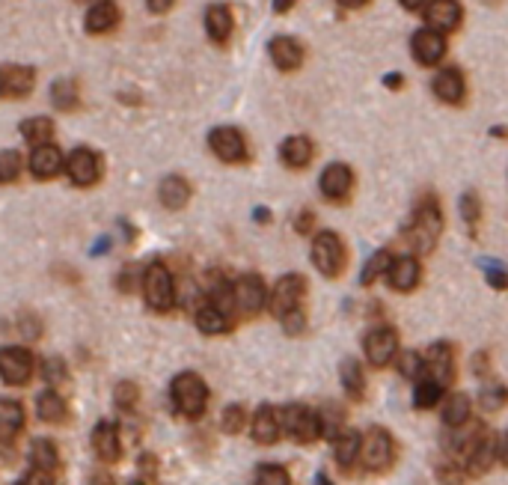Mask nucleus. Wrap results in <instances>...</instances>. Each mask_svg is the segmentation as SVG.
<instances>
[{"instance_id":"obj_1","label":"nucleus","mask_w":508,"mask_h":485,"mask_svg":"<svg viewBox=\"0 0 508 485\" xmlns=\"http://www.w3.org/2000/svg\"><path fill=\"white\" fill-rule=\"evenodd\" d=\"M440 229H443L440 202H437L431 193H425V197H419L414 215H410V224L405 226V238L416 257H428V253L434 251L437 238H440Z\"/></svg>"},{"instance_id":"obj_2","label":"nucleus","mask_w":508,"mask_h":485,"mask_svg":"<svg viewBox=\"0 0 508 485\" xmlns=\"http://www.w3.org/2000/svg\"><path fill=\"white\" fill-rule=\"evenodd\" d=\"M169 396H173L176 411L187 420L202 417L205 405H209V387L196 373H182L173 378V387H169Z\"/></svg>"},{"instance_id":"obj_3","label":"nucleus","mask_w":508,"mask_h":485,"mask_svg":"<svg viewBox=\"0 0 508 485\" xmlns=\"http://www.w3.org/2000/svg\"><path fill=\"white\" fill-rule=\"evenodd\" d=\"M312 266H315L324 277H339L345 268V248L342 238H339L333 229H324L312 238Z\"/></svg>"},{"instance_id":"obj_4","label":"nucleus","mask_w":508,"mask_h":485,"mask_svg":"<svg viewBox=\"0 0 508 485\" xmlns=\"http://www.w3.org/2000/svg\"><path fill=\"white\" fill-rule=\"evenodd\" d=\"M280 426L285 435H291L300 444H309L318 435H324V426H321V414L307 408V405H285L280 411Z\"/></svg>"},{"instance_id":"obj_5","label":"nucleus","mask_w":508,"mask_h":485,"mask_svg":"<svg viewBox=\"0 0 508 485\" xmlns=\"http://www.w3.org/2000/svg\"><path fill=\"white\" fill-rule=\"evenodd\" d=\"M143 295H146V304L152 310L167 313L173 310L176 304V286H173V275L160 266V262H152L143 275Z\"/></svg>"},{"instance_id":"obj_6","label":"nucleus","mask_w":508,"mask_h":485,"mask_svg":"<svg viewBox=\"0 0 508 485\" xmlns=\"http://www.w3.org/2000/svg\"><path fill=\"white\" fill-rule=\"evenodd\" d=\"M392 458H396V444H392L389 432L383 429H369L360 444V464L365 467L369 473H383L387 467L392 464Z\"/></svg>"},{"instance_id":"obj_7","label":"nucleus","mask_w":508,"mask_h":485,"mask_svg":"<svg viewBox=\"0 0 508 485\" xmlns=\"http://www.w3.org/2000/svg\"><path fill=\"white\" fill-rule=\"evenodd\" d=\"M307 292V280L300 275H285L274 284L271 295H267V310H271L276 319H283L285 313L298 310L300 298Z\"/></svg>"},{"instance_id":"obj_8","label":"nucleus","mask_w":508,"mask_h":485,"mask_svg":"<svg viewBox=\"0 0 508 485\" xmlns=\"http://www.w3.org/2000/svg\"><path fill=\"white\" fill-rule=\"evenodd\" d=\"M363 351L372 366H387L389 360L398 355V331L389 328V325L372 328L363 340Z\"/></svg>"},{"instance_id":"obj_9","label":"nucleus","mask_w":508,"mask_h":485,"mask_svg":"<svg viewBox=\"0 0 508 485\" xmlns=\"http://www.w3.org/2000/svg\"><path fill=\"white\" fill-rule=\"evenodd\" d=\"M209 146H211V152L217 155L220 161H226V164L247 161V140H244V135H241L238 128H232V126L214 128L209 135Z\"/></svg>"},{"instance_id":"obj_10","label":"nucleus","mask_w":508,"mask_h":485,"mask_svg":"<svg viewBox=\"0 0 508 485\" xmlns=\"http://www.w3.org/2000/svg\"><path fill=\"white\" fill-rule=\"evenodd\" d=\"M232 292H235V307L247 316L262 313L267 307V295H271L265 286V280L258 275H244L235 286H232Z\"/></svg>"},{"instance_id":"obj_11","label":"nucleus","mask_w":508,"mask_h":485,"mask_svg":"<svg viewBox=\"0 0 508 485\" xmlns=\"http://www.w3.org/2000/svg\"><path fill=\"white\" fill-rule=\"evenodd\" d=\"M33 355L21 346L0 349V378L6 384H27L33 375Z\"/></svg>"},{"instance_id":"obj_12","label":"nucleus","mask_w":508,"mask_h":485,"mask_svg":"<svg viewBox=\"0 0 508 485\" xmlns=\"http://www.w3.org/2000/svg\"><path fill=\"white\" fill-rule=\"evenodd\" d=\"M422 364H425L422 378H431V382L443 384V387L452 384V378H455V351H452L449 342H434V346L425 351Z\"/></svg>"},{"instance_id":"obj_13","label":"nucleus","mask_w":508,"mask_h":485,"mask_svg":"<svg viewBox=\"0 0 508 485\" xmlns=\"http://www.w3.org/2000/svg\"><path fill=\"white\" fill-rule=\"evenodd\" d=\"M66 170H69V179L75 182L78 188H89V185L102 179V158H98L93 149L80 146L69 155Z\"/></svg>"},{"instance_id":"obj_14","label":"nucleus","mask_w":508,"mask_h":485,"mask_svg":"<svg viewBox=\"0 0 508 485\" xmlns=\"http://www.w3.org/2000/svg\"><path fill=\"white\" fill-rule=\"evenodd\" d=\"M410 51H414L419 66H437L446 57L449 45H446L443 33H437L431 28H422V30H416L414 37H410Z\"/></svg>"},{"instance_id":"obj_15","label":"nucleus","mask_w":508,"mask_h":485,"mask_svg":"<svg viewBox=\"0 0 508 485\" xmlns=\"http://www.w3.org/2000/svg\"><path fill=\"white\" fill-rule=\"evenodd\" d=\"M422 19L428 28L437 33H452L461 28L463 10L458 0H428V6L422 10Z\"/></svg>"},{"instance_id":"obj_16","label":"nucleus","mask_w":508,"mask_h":485,"mask_svg":"<svg viewBox=\"0 0 508 485\" xmlns=\"http://www.w3.org/2000/svg\"><path fill=\"white\" fill-rule=\"evenodd\" d=\"M321 193H324V200L330 202H345L348 193L354 188V173L348 164H327L324 173H321Z\"/></svg>"},{"instance_id":"obj_17","label":"nucleus","mask_w":508,"mask_h":485,"mask_svg":"<svg viewBox=\"0 0 508 485\" xmlns=\"http://www.w3.org/2000/svg\"><path fill=\"white\" fill-rule=\"evenodd\" d=\"M36 84L33 66H0V86H4V99H27Z\"/></svg>"},{"instance_id":"obj_18","label":"nucleus","mask_w":508,"mask_h":485,"mask_svg":"<svg viewBox=\"0 0 508 485\" xmlns=\"http://www.w3.org/2000/svg\"><path fill=\"white\" fill-rule=\"evenodd\" d=\"M431 90H434L437 99L446 102V104H461V102H463V95H467V81H463L461 69L443 66L440 72L434 75Z\"/></svg>"},{"instance_id":"obj_19","label":"nucleus","mask_w":508,"mask_h":485,"mask_svg":"<svg viewBox=\"0 0 508 485\" xmlns=\"http://www.w3.org/2000/svg\"><path fill=\"white\" fill-rule=\"evenodd\" d=\"M119 19H122V12H119V4H116V0H98V4L89 6L84 30L93 33V37H102V33H111L116 24H119Z\"/></svg>"},{"instance_id":"obj_20","label":"nucleus","mask_w":508,"mask_h":485,"mask_svg":"<svg viewBox=\"0 0 508 485\" xmlns=\"http://www.w3.org/2000/svg\"><path fill=\"white\" fill-rule=\"evenodd\" d=\"M232 30H235V19H232V10L226 4H211L205 10V33L214 45H226Z\"/></svg>"},{"instance_id":"obj_21","label":"nucleus","mask_w":508,"mask_h":485,"mask_svg":"<svg viewBox=\"0 0 508 485\" xmlns=\"http://www.w3.org/2000/svg\"><path fill=\"white\" fill-rule=\"evenodd\" d=\"M419 277H422V268H419V259L416 257H396L392 259V266L387 271V284L396 289V292H410Z\"/></svg>"},{"instance_id":"obj_22","label":"nucleus","mask_w":508,"mask_h":485,"mask_svg":"<svg viewBox=\"0 0 508 485\" xmlns=\"http://www.w3.org/2000/svg\"><path fill=\"white\" fill-rule=\"evenodd\" d=\"M267 51H271V60L280 72H294L303 66V45L291 37H274Z\"/></svg>"},{"instance_id":"obj_23","label":"nucleus","mask_w":508,"mask_h":485,"mask_svg":"<svg viewBox=\"0 0 508 485\" xmlns=\"http://www.w3.org/2000/svg\"><path fill=\"white\" fill-rule=\"evenodd\" d=\"M312 155H315V146L307 135H294L289 140H283L280 146V161L289 167V170H303V167L312 164Z\"/></svg>"},{"instance_id":"obj_24","label":"nucleus","mask_w":508,"mask_h":485,"mask_svg":"<svg viewBox=\"0 0 508 485\" xmlns=\"http://www.w3.org/2000/svg\"><path fill=\"white\" fill-rule=\"evenodd\" d=\"M62 164H66V158H62V152L53 144L36 146L30 155V173L36 179H53L62 170Z\"/></svg>"},{"instance_id":"obj_25","label":"nucleus","mask_w":508,"mask_h":485,"mask_svg":"<svg viewBox=\"0 0 508 485\" xmlns=\"http://www.w3.org/2000/svg\"><path fill=\"white\" fill-rule=\"evenodd\" d=\"M280 411L271 408V405H262L253 417V438L258 444H274L280 438Z\"/></svg>"},{"instance_id":"obj_26","label":"nucleus","mask_w":508,"mask_h":485,"mask_svg":"<svg viewBox=\"0 0 508 485\" xmlns=\"http://www.w3.org/2000/svg\"><path fill=\"white\" fill-rule=\"evenodd\" d=\"M339 382H342L348 399L351 402H360L365 396V378H363V366L356 364L354 358H345L342 364H339Z\"/></svg>"},{"instance_id":"obj_27","label":"nucleus","mask_w":508,"mask_h":485,"mask_svg":"<svg viewBox=\"0 0 508 485\" xmlns=\"http://www.w3.org/2000/svg\"><path fill=\"white\" fill-rule=\"evenodd\" d=\"M93 447L98 458H104V462H116L119 458V435H116V426L113 423L102 420L93 432Z\"/></svg>"},{"instance_id":"obj_28","label":"nucleus","mask_w":508,"mask_h":485,"mask_svg":"<svg viewBox=\"0 0 508 485\" xmlns=\"http://www.w3.org/2000/svg\"><path fill=\"white\" fill-rule=\"evenodd\" d=\"M158 197L167 209H182L187 206V200H191V185H187V179H182V176H167L158 188Z\"/></svg>"},{"instance_id":"obj_29","label":"nucleus","mask_w":508,"mask_h":485,"mask_svg":"<svg viewBox=\"0 0 508 485\" xmlns=\"http://www.w3.org/2000/svg\"><path fill=\"white\" fill-rule=\"evenodd\" d=\"M24 426V408L15 399H0V440L9 444Z\"/></svg>"},{"instance_id":"obj_30","label":"nucleus","mask_w":508,"mask_h":485,"mask_svg":"<svg viewBox=\"0 0 508 485\" xmlns=\"http://www.w3.org/2000/svg\"><path fill=\"white\" fill-rule=\"evenodd\" d=\"M443 426L446 429H461L463 423H470V396L463 393H452L449 399L443 402Z\"/></svg>"},{"instance_id":"obj_31","label":"nucleus","mask_w":508,"mask_h":485,"mask_svg":"<svg viewBox=\"0 0 508 485\" xmlns=\"http://www.w3.org/2000/svg\"><path fill=\"white\" fill-rule=\"evenodd\" d=\"M196 328H200L202 333H223V331H229V316L209 301L196 310Z\"/></svg>"},{"instance_id":"obj_32","label":"nucleus","mask_w":508,"mask_h":485,"mask_svg":"<svg viewBox=\"0 0 508 485\" xmlns=\"http://www.w3.org/2000/svg\"><path fill=\"white\" fill-rule=\"evenodd\" d=\"M21 135L27 144H33V149L45 146V144H51V137H53V122L48 117H30L21 122Z\"/></svg>"},{"instance_id":"obj_33","label":"nucleus","mask_w":508,"mask_h":485,"mask_svg":"<svg viewBox=\"0 0 508 485\" xmlns=\"http://www.w3.org/2000/svg\"><path fill=\"white\" fill-rule=\"evenodd\" d=\"M360 444H363V438L356 435V432H339L336 435V462L342 464V467H351L356 458H360Z\"/></svg>"},{"instance_id":"obj_34","label":"nucleus","mask_w":508,"mask_h":485,"mask_svg":"<svg viewBox=\"0 0 508 485\" xmlns=\"http://www.w3.org/2000/svg\"><path fill=\"white\" fill-rule=\"evenodd\" d=\"M51 102L57 111H75L80 104V95H78V84L69 81V78H60V81H53L51 86Z\"/></svg>"},{"instance_id":"obj_35","label":"nucleus","mask_w":508,"mask_h":485,"mask_svg":"<svg viewBox=\"0 0 508 485\" xmlns=\"http://www.w3.org/2000/svg\"><path fill=\"white\" fill-rule=\"evenodd\" d=\"M392 259H396V257H392L389 251H374L372 257H369V262H365L363 271H360V284L363 286H372L374 280L387 275L389 266H392Z\"/></svg>"},{"instance_id":"obj_36","label":"nucleus","mask_w":508,"mask_h":485,"mask_svg":"<svg viewBox=\"0 0 508 485\" xmlns=\"http://www.w3.org/2000/svg\"><path fill=\"white\" fill-rule=\"evenodd\" d=\"M36 408H39V417L45 423H62L66 420V402H62L60 393L45 390L39 399H36Z\"/></svg>"},{"instance_id":"obj_37","label":"nucleus","mask_w":508,"mask_h":485,"mask_svg":"<svg viewBox=\"0 0 508 485\" xmlns=\"http://www.w3.org/2000/svg\"><path fill=\"white\" fill-rule=\"evenodd\" d=\"M443 390H446V387L431 382V378H419L416 387H414V405H416V408H422V411L434 408V405L443 399Z\"/></svg>"},{"instance_id":"obj_38","label":"nucleus","mask_w":508,"mask_h":485,"mask_svg":"<svg viewBox=\"0 0 508 485\" xmlns=\"http://www.w3.org/2000/svg\"><path fill=\"white\" fill-rule=\"evenodd\" d=\"M458 209H461V220H463V224H467V229H470V235H476V233H479V224H481V202H479V193H476V191H467V193L461 197Z\"/></svg>"},{"instance_id":"obj_39","label":"nucleus","mask_w":508,"mask_h":485,"mask_svg":"<svg viewBox=\"0 0 508 485\" xmlns=\"http://www.w3.org/2000/svg\"><path fill=\"white\" fill-rule=\"evenodd\" d=\"M30 458H33V467H39V471H48V473L60 464L57 447H53L51 440H36L33 449H30Z\"/></svg>"},{"instance_id":"obj_40","label":"nucleus","mask_w":508,"mask_h":485,"mask_svg":"<svg viewBox=\"0 0 508 485\" xmlns=\"http://www.w3.org/2000/svg\"><path fill=\"white\" fill-rule=\"evenodd\" d=\"M256 485H291V476L283 464H258Z\"/></svg>"},{"instance_id":"obj_41","label":"nucleus","mask_w":508,"mask_h":485,"mask_svg":"<svg viewBox=\"0 0 508 485\" xmlns=\"http://www.w3.org/2000/svg\"><path fill=\"white\" fill-rule=\"evenodd\" d=\"M479 402H481V408H485V411H499L508 402V387H503V384H485L479 390Z\"/></svg>"},{"instance_id":"obj_42","label":"nucleus","mask_w":508,"mask_h":485,"mask_svg":"<svg viewBox=\"0 0 508 485\" xmlns=\"http://www.w3.org/2000/svg\"><path fill=\"white\" fill-rule=\"evenodd\" d=\"M18 173H21V155H18L15 149H4V152H0V185L15 182Z\"/></svg>"},{"instance_id":"obj_43","label":"nucleus","mask_w":508,"mask_h":485,"mask_svg":"<svg viewBox=\"0 0 508 485\" xmlns=\"http://www.w3.org/2000/svg\"><path fill=\"white\" fill-rule=\"evenodd\" d=\"M223 432L226 435H238L241 429H244V423H247V411L241 408V405H229L226 411H223Z\"/></svg>"},{"instance_id":"obj_44","label":"nucleus","mask_w":508,"mask_h":485,"mask_svg":"<svg viewBox=\"0 0 508 485\" xmlns=\"http://www.w3.org/2000/svg\"><path fill=\"white\" fill-rule=\"evenodd\" d=\"M422 358L416 355V351H401L398 355V373L405 378H422Z\"/></svg>"},{"instance_id":"obj_45","label":"nucleus","mask_w":508,"mask_h":485,"mask_svg":"<svg viewBox=\"0 0 508 485\" xmlns=\"http://www.w3.org/2000/svg\"><path fill=\"white\" fill-rule=\"evenodd\" d=\"M485 277H488L490 286L499 289V292H505V289H508V268L499 266V262H494V259L485 262Z\"/></svg>"},{"instance_id":"obj_46","label":"nucleus","mask_w":508,"mask_h":485,"mask_svg":"<svg viewBox=\"0 0 508 485\" xmlns=\"http://www.w3.org/2000/svg\"><path fill=\"white\" fill-rule=\"evenodd\" d=\"M283 331L289 333V337H298V333L307 331V316H303L300 307H298V310H291V313L283 316Z\"/></svg>"},{"instance_id":"obj_47","label":"nucleus","mask_w":508,"mask_h":485,"mask_svg":"<svg viewBox=\"0 0 508 485\" xmlns=\"http://www.w3.org/2000/svg\"><path fill=\"white\" fill-rule=\"evenodd\" d=\"M116 405L125 411H131L134 405H137V387H134L131 382H122L119 387H116Z\"/></svg>"},{"instance_id":"obj_48","label":"nucleus","mask_w":508,"mask_h":485,"mask_svg":"<svg viewBox=\"0 0 508 485\" xmlns=\"http://www.w3.org/2000/svg\"><path fill=\"white\" fill-rule=\"evenodd\" d=\"M42 375L48 378V384H51V387H57V384L62 382V378H66V369H62L60 360H48V364L42 366Z\"/></svg>"},{"instance_id":"obj_49","label":"nucleus","mask_w":508,"mask_h":485,"mask_svg":"<svg viewBox=\"0 0 508 485\" xmlns=\"http://www.w3.org/2000/svg\"><path fill=\"white\" fill-rule=\"evenodd\" d=\"M21 485H53V480H51L48 471H39V467H33V471L21 480Z\"/></svg>"},{"instance_id":"obj_50","label":"nucleus","mask_w":508,"mask_h":485,"mask_svg":"<svg viewBox=\"0 0 508 485\" xmlns=\"http://www.w3.org/2000/svg\"><path fill=\"white\" fill-rule=\"evenodd\" d=\"M312 226H315V218H312V211H300L298 220H294V229H298L300 235H309L312 233Z\"/></svg>"},{"instance_id":"obj_51","label":"nucleus","mask_w":508,"mask_h":485,"mask_svg":"<svg viewBox=\"0 0 508 485\" xmlns=\"http://www.w3.org/2000/svg\"><path fill=\"white\" fill-rule=\"evenodd\" d=\"M173 4L176 0H146V6H149V12H155V15H164L173 10Z\"/></svg>"},{"instance_id":"obj_52","label":"nucleus","mask_w":508,"mask_h":485,"mask_svg":"<svg viewBox=\"0 0 508 485\" xmlns=\"http://www.w3.org/2000/svg\"><path fill=\"white\" fill-rule=\"evenodd\" d=\"M496 458L508 467V432H505L503 438H499V444H496Z\"/></svg>"},{"instance_id":"obj_53","label":"nucleus","mask_w":508,"mask_h":485,"mask_svg":"<svg viewBox=\"0 0 508 485\" xmlns=\"http://www.w3.org/2000/svg\"><path fill=\"white\" fill-rule=\"evenodd\" d=\"M383 84H387L389 90H401V84H405V78H401L398 72H392V75L383 78Z\"/></svg>"},{"instance_id":"obj_54","label":"nucleus","mask_w":508,"mask_h":485,"mask_svg":"<svg viewBox=\"0 0 508 485\" xmlns=\"http://www.w3.org/2000/svg\"><path fill=\"white\" fill-rule=\"evenodd\" d=\"M398 4L405 6V10L416 12V10H425V6H428V0H398Z\"/></svg>"},{"instance_id":"obj_55","label":"nucleus","mask_w":508,"mask_h":485,"mask_svg":"<svg viewBox=\"0 0 508 485\" xmlns=\"http://www.w3.org/2000/svg\"><path fill=\"white\" fill-rule=\"evenodd\" d=\"M294 4H298V0H274V10L283 15V12H289Z\"/></svg>"},{"instance_id":"obj_56","label":"nucleus","mask_w":508,"mask_h":485,"mask_svg":"<svg viewBox=\"0 0 508 485\" xmlns=\"http://www.w3.org/2000/svg\"><path fill=\"white\" fill-rule=\"evenodd\" d=\"M339 6H345V10H360V6H365L369 0H336Z\"/></svg>"},{"instance_id":"obj_57","label":"nucleus","mask_w":508,"mask_h":485,"mask_svg":"<svg viewBox=\"0 0 508 485\" xmlns=\"http://www.w3.org/2000/svg\"><path fill=\"white\" fill-rule=\"evenodd\" d=\"M267 218H271V211H267V209H256V220H258V224H267Z\"/></svg>"},{"instance_id":"obj_58","label":"nucleus","mask_w":508,"mask_h":485,"mask_svg":"<svg viewBox=\"0 0 508 485\" xmlns=\"http://www.w3.org/2000/svg\"><path fill=\"white\" fill-rule=\"evenodd\" d=\"M315 485H333V480H330V476H327L324 471H321V473L315 476Z\"/></svg>"},{"instance_id":"obj_59","label":"nucleus","mask_w":508,"mask_h":485,"mask_svg":"<svg viewBox=\"0 0 508 485\" xmlns=\"http://www.w3.org/2000/svg\"><path fill=\"white\" fill-rule=\"evenodd\" d=\"M0 99H4V86H0Z\"/></svg>"},{"instance_id":"obj_60","label":"nucleus","mask_w":508,"mask_h":485,"mask_svg":"<svg viewBox=\"0 0 508 485\" xmlns=\"http://www.w3.org/2000/svg\"><path fill=\"white\" fill-rule=\"evenodd\" d=\"M137 485H140V482H137Z\"/></svg>"}]
</instances>
